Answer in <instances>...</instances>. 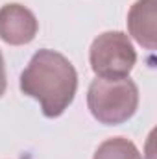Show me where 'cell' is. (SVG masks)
Instances as JSON below:
<instances>
[{
    "mask_svg": "<svg viewBox=\"0 0 157 159\" xmlns=\"http://www.w3.org/2000/svg\"><path fill=\"white\" fill-rule=\"evenodd\" d=\"M39 22L22 4H6L0 7V39L11 46H22L35 39Z\"/></svg>",
    "mask_w": 157,
    "mask_h": 159,
    "instance_id": "277c9868",
    "label": "cell"
},
{
    "mask_svg": "<svg viewBox=\"0 0 157 159\" xmlns=\"http://www.w3.org/2000/svg\"><path fill=\"white\" fill-rule=\"evenodd\" d=\"M155 0H137L128 11L129 35L146 50H155Z\"/></svg>",
    "mask_w": 157,
    "mask_h": 159,
    "instance_id": "5b68a950",
    "label": "cell"
},
{
    "mask_svg": "<svg viewBox=\"0 0 157 159\" xmlns=\"http://www.w3.org/2000/svg\"><path fill=\"white\" fill-rule=\"evenodd\" d=\"M89 63L98 78L129 76L137 63V52L124 32H104L89 48Z\"/></svg>",
    "mask_w": 157,
    "mask_h": 159,
    "instance_id": "3957f363",
    "label": "cell"
},
{
    "mask_svg": "<svg viewBox=\"0 0 157 159\" xmlns=\"http://www.w3.org/2000/svg\"><path fill=\"white\" fill-rule=\"evenodd\" d=\"M92 159H142V156L129 139L111 137L98 144Z\"/></svg>",
    "mask_w": 157,
    "mask_h": 159,
    "instance_id": "8992f818",
    "label": "cell"
},
{
    "mask_svg": "<svg viewBox=\"0 0 157 159\" xmlns=\"http://www.w3.org/2000/svg\"><path fill=\"white\" fill-rule=\"evenodd\" d=\"M19 87L22 94L39 102L46 119H57L74 102L78 72L63 54L41 48L22 70Z\"/></svg>",
    "mask_w": 157,
    "mask_h": 159,
    "instance_id": "6da1fadb",
    "label": "cell"
},
{
    "mask_svg": "<svg viewBox=\"0 0 157 159\" xmlns=\"http://www.w3.org/2000/svg\"><path fill=\"white\" fill-rule=\"evenodd\" d=\"M7 89V78H6V65H4V56L0 52V98L4 96Z\"/></svg>",
    "mask_w": 157,
    "mask_h": 159,
    "instance_id": "52a82bcc",
    "label": "cell"
},
{
    "mask_svg": "<svg viewBox=\"0 0 157 159\" xmlns=\"http://www.w3.org/2000/svg\"><path fill=\"white\" fill-rule=\"evenodd\" d=\"M91 115L105 126H118L131 119L139 107V87L129 76L92 80L87 91Z\"/></svg>",
    "mask_w": 157,
    "mask_h": 159,
    "instance_id": "7a4b0ae2",
    "label": "cell"
}]
</instances>
